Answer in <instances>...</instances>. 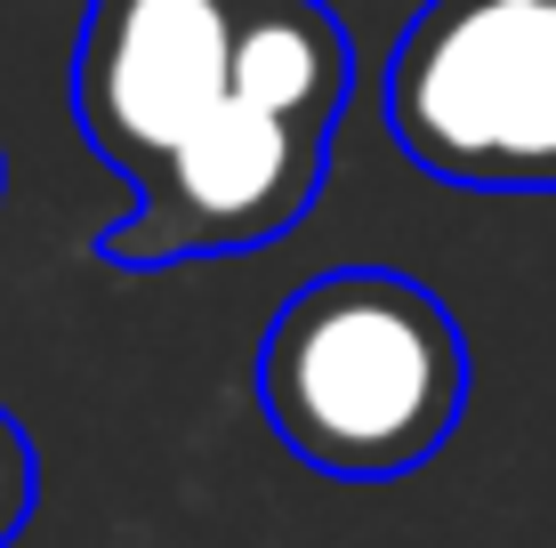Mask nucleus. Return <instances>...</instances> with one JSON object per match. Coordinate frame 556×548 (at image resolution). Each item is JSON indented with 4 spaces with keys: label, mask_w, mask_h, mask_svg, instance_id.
I'll return each mask as SVG.
<instances>
[{
    "label": "nucleus",
    "mask_w": 556,
    "mask_h": 548,
    "mask_svg": "<svg viewBox=\"0 0 556 548\" xmlns=\"http://www.w3.org/2000/svg\"><path fill=\"white\" fill-rule=\"evenodd\" d=\"M258 404L306 468L388 484L452 444L468 411V339L428 282L339 267L266 323Z\"/></svg>",
    "instance_id": "f257e3e1"
},
{
    "label": "nucleus",
    "mask_w": 556,
    "mask_h": 548,
    "mask_svg": "<svg viewBox=\"0 0 556 548\" xmlns=\"http://www.w3.org/2000/svg\"><path fill=\"white\" fill-rule=\"evenodd\" d=\"M388 129L444 186L556 194V0H428L388 56Z\"/></svg>",
    "instance_id": "f03ea898"
},
{
    "label": "nucleus",
    "mask_w": 556,
    "mask_h": 548,
    "mask_svg": "<svg viewBox=\"0 0 556 548\" xmlns=\"http://www.w3.org/2000/svg\"><path fill=\"white\" fill-rule=\"evenodd\" d=\"M331 138H339V122L226 98L138 186V211L98 234V258L146 275V267H186V258H235V251L291 234L323 194Z\"/></svg>",
    "instance_id": "7ed1b4c3"
},
{
    "label": "nucleus",
    "mask_w": 556,
    "mask_h": 548,
    "mask_svg": "<svg viewBox=\"0 0 556 548\" xmlns=\"http://www.w3.org/2000/svg\"><path fill=\"white\" fill-rule=\"evenodd\" d=\"M235 25L242 0H89L73 113L129 186H146L235 98Z\"/></svg>",
    "instance_id": "20e7f679"
},
{
    "label": "nucleus",
    "mask_w": 556,
    "mask_h": 548,
    "mask_svg": "<svg viewBox=\"0 0 556 548\" xmlns=\"http://www.w3.org/2000/svg\"><path fill=\"white\" fill-rule=\"evenodd\" d=\"M355 89V41L323 0H242L235 25V98L339 122Z\"/></svg>",
    "instance_id": "39448f33"
},
{
    "label": "nucleus",
    "mask_w": 556,
    "mask_h": 548,
    "mask_svg": "<svg viewBox=\"0 0 556 548\" xmlns=\"http://www.w3.org/2000/svg\"><path fill=\"white\" fill-rule=\"evenodd\" d=\"M33 500H41V468H33V436L16 428V411L0 404V548L33 524Z\"/></svg>",
    "instance_id": "423d86ee"
}]
</instances>
